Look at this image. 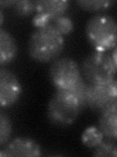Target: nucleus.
<instances>
[{"label":"nucleus","instance_id":"nucleus-7","mask_svg":"<svg viewBox=\"0 0 117 157\" xmlns=\"http://www.w3.org/2000/svg\"><path fill=\"white\" fill-rule=\"evenodd\" d=\"M23 94V86L18 76L0 67V109L15 105Z\"/></svg>","mask_w":117,"mask_h":157},{"label":"nucleus","instance_id":"nucleus-6","mask_svg":"<svg viewBox=\"0 0 117 157\" xmlns=\"http://www.w3.org/2000/svg\"><path fill=\"white\" fill-rule=\"evenodd\" d=\"M117 101V82L88 83L86 90V107L95 112H101L107 106Z\"/></svg>","mask_w":117,"mask_h":157},{"label":"nucleus","instance_id":"nucleus-3","mask_svg":"<svg viewBox=\"0 0 117 157\" xmlns=\"http://www.w3.org/2000/svg\"><path fill=\"white\" fill-rule=\"evenodd\" d=\"M85 33L96 51L106 52L116 47L117 25L111 15L98 13L90 17L86 23Z\"/></svg>","mask_w":117,"mask_h":157},{"label":"nucleus","instance_id":"nucleus-16","mask_svg":"<svg viewBox=\"0 0 117 157\" xmlns=\"http://www.w3.org/2000/svg\"><path fill=\"white\" fill-rule=\"evenodd\" d=\"M51 24L63 36L71 33L74 29V23H73L72 19L70 17L66 16V15L55 19Z\"/></svg>","mask_w":117,"mask_h":157},{"label":"nucleus","instance_id":"nucleus-17","mask_svg":"<svg viewBox=\"0 0 117 157\" xmlns=\"http://www.w3.org/2000/svg\"><path fill=\"white\" fill-rule=\"evenodd\" d=\"M36 1L33 0H20L13 6L15 12L21 17H28L35 12Z\"/></svg>","mask_w":117,"mask_h":157},{"label":"nucleus","instance_id":"nucleus-9","mask_svg":"<svg viewBox=\"0 0 117 157\" xmlns=\"http://www.w3.org/2000/svg\"><path fill=\"white\" fill-rule=\"evenodd\" d=\"M4 156L35 157L42 155V148L38 142L27 136H18L10 140L2 149Z\"/></svg>","mask_w":117,"mask_h":157},{"label":"nucleus","instance_id":"nucleus-5","mask_svg":"<svg viewBox=\"0 0 117 157\" xmlns=\"http://www.w3.org/2000/svg\"><path fill=\"white\" fill-rule=\"evenodd\" d=\"M82 78L79 65L70 57H58L49 68V78L56 90L71 88Z\"/></svg>","mask_w":117,"mask_h":157},{"label":"nucleus","instance_id":"nucleus-14","mask_svg":"<svg viewBox=\"0 0 117 157\" xmlns=\"http://www.w3.org/2000/svg\"><path fill=\"white\" fill-rule=\"evenodd\" d=\"M82 10L88 12H101L110 8L114 0H79L76 2Z\"/></svg>","mask_w":117,"mask_h":157},{"label":"nucleus","instance_id":"nucleus-10","mask_svg":"<svg viewBox=\"0 0 117 157\" xmlns=\"http://www.w3.org/2000/svg\"><path fill=\"white\" fill-rule=\"evenodd\" d=\"M101 113L99 129L106 139L116 140L117 137V101L107 106Z\"/></svg>","mask_w":117,"mask_h":157},{"label":"nucleus","instance_id":"nucleus-2","mask_svg":"<svg viewBox=\"0 0 117 157\" xmlns=\"http://www.w3.org/2000/svg\"><path fill=\"white\" fill-rule=\"evenodd\" d=\"M65 44L63 36L50 23L34 29L27 42V52L34 61L47 63L60 57Z\"/></svg>","mask_w":117,"mask_h":157},{"label":"nucleus","instance_id":"nucleus-8","mask_svg":"<svg viewBox=\"0 0 117 157\" xmlns=\"http://www.w3.org/2000/svg\"><path fill=\"white\" fill-rule=\"evenodd\" d=\"M69 5L70 2L66 0H37L32 24L36 28L50 24L55 19L66 15Z\"/></svg>","mask_w":117,"mask_h":157},{"label":"nucleus","instance_id":"nucleus-18","mask_svg":"<svg viewBox=\"0 0 117 157\" xmlns=\"http://www.w3.org/2000/svg\"><path fill=\"white\" fill-rule=\"evenodd\" d=\"M15 3H16V0H0V8L13 7Z\"/></svg>","mask_w":117,"mask_h":157},{"label":"nucleus","instance_id":"nucleus-11","mask_svg":"<svg viewBox=\"0 0 117 157\" xmlns=\"http://www.w3.org/2000/svg\"><path fill=\"white\" fill-rule=\"evenodd\" d=\"M19 47L13 34L0 28V67L6 66L16 59Z\"/></svg>","mask_w":117,"mask_h":157},{"label":"nucleus","instance_id":"nucleus-12","mask_svg":"<svg viewBox=\"0 0 117 157\" xmlns=\"http://www.w3.org/2000/svg\"><path fill=\"white\" fill-rule=\"evenodd\" d=\"M105 140V136L98 127L90 126L84 130L81 136L82 144L89 148H95Z\"/></svg>","mask_w":117,"mask_h":157},{"label":"nucleus","instance_id":"nucleus-13","mask_svg":"<svg viewBox=\"0 0 117 157\" xmlns=\"http://www.w3.org/2000/svg\"><path fill=\"white\" fill-rule=\"evenodd\" d=\"M13 134V122L6 112L0 109V146L6 145Z\"/></svg>","mask_w":117,"mask_h":157},{"label":"nucleus","instance_id":"nucleus-1","mask_svg":"<svg viewBox=\"0 0 117 157\" xmlns=\"http://www.w3.org/2000/svg\"><path fill=\"white\" fill-rule=\"evenodd\" d=\"M87 86L82 78L71 88L56 90L47 105V117L54 126L65 128L74 124L86 107Z\"/></svg>","mask_w":117,"mask_h":157},{"label":"nucleus","instance_id":"nucleus-19","mask_svg":"<svg viewBox=\"0 0 117 157\" xmlns=\"http://www.w3.org/2000/svg\"><path fill=\"white\" fill-rule=\"evenodd\" d=\"M3 23H4V13H3V10L0 8V28H1Z\"/></svg>","mask_w":117,"mask_h":157},{"label":"nucleus","instance_id":"nucleus-15","mask_svg":"<svg viewBox=\"0 0 117 157\" xmlns=\"http://www.w3.org/2000/svg\"><path fill=\"white\" fill-rule=\"evenodd\" d=\"M94 149L93 155L97 157H115L117 155V144L115 140H104Z\"/></svg>","mask_w":117,"mask_h":157},{"label":"nucleus","instance_id":"nucleus-4","mask_svg":"<svg viewBox=\"0 0 117 157\" xmlns=\"http://www.w3.org/2000/svg\"><path fill=\"white\" fill-rule=\"evenodd\" d=\"M116 69L117 63L110 54L95 50L85 57L80 70L88 83H105L115 78Z\"/></svg>","mask_w":117,"mask_h":157}]
</instances>
